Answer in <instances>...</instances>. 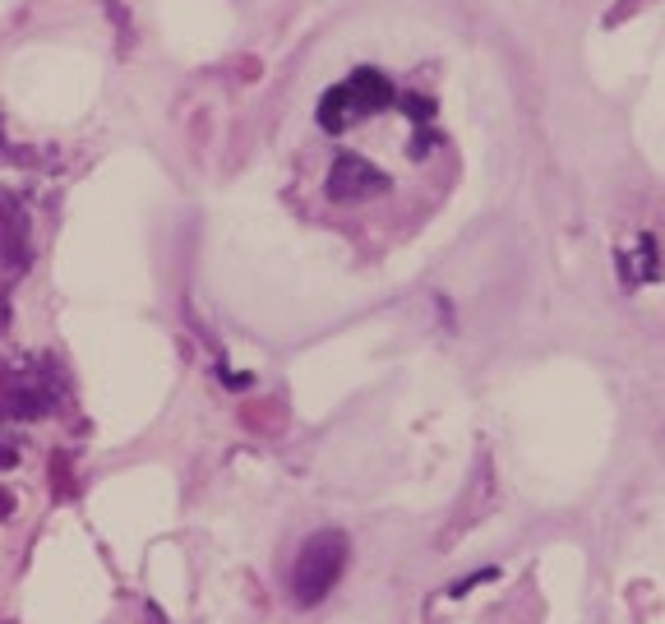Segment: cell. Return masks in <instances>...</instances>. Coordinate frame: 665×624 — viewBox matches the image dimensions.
Masks as SVG:
<instances>
[{
  "label": "cell",
  "mask_w": 665,
  "mask_h": 624,
  "mask_svg": "<svg viewBox=\"0 0 665 624\" xmlns=\"http://www.w3.org/2000/svg\"><path fill=\"white\" fill-rule=\"evenodd\" d=\"M346 565V537L342 533H314L305 542V550L296 555V569H292V602L296 606H314L329 597V587L338 583Z\"/></svg>",
  "instance_id": "1"
},
{
  "label": "cell",
  "mask_w": 665,
  "mask_h": 624,
  "mask_svg": "<svg viewBox=\"0 0 665 624\" xmlns=\"http://www.w3.org/2000/svg\"><path fill=\"white\" fill-rule=\"evenodd\" d=\"M393 98V88L384 75H374V70H356L352 79H346L342 88L324 92V107H320V120H324V130H346L352 125V116H365V111H379Z\"/></svg>",
  "instance_id": "2"
},
{
  "label": "cell",
  "mask_w": 665,
  "mask_h": 624,
  "mask_svg": "<svg viewBox=\"0 0 665 624\" xmlns=\"http://www.w3.org/2000/svg\"><path fill=\"white\" fill-rule=\"evenodd\" d=\"M374 181H379V172H370L361 158H338L333 181H329V195L333 199H361V195L374 191Z\"/></svg>",
  "instance_id": "3"
},
{
  "label": "cell",
  "mask_w": 665,
  "mask_h": 624,
  "mask_svg": "<svg viewBox=\"0 0 665 624\" xmlns=\"http://www.w3.org/2000/svg\"><path fill=\"white\" fill-rule=\"evenodd\" d=\"M10 509H14V499H10V495H0V518H6Z\"/></svg>",
  "instance_id": "4"
}]
</instances>
